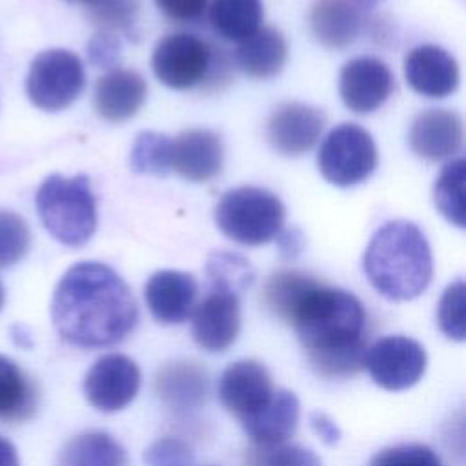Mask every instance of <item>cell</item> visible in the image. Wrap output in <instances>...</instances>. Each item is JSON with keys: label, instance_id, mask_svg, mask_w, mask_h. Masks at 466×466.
<instances>
[{"label": "cell", "instance_id": "obj_8", "mask_svg": "<svg viewBox=\"0 0 466 466\" xmlns=\"http://www.w3.org/2000/svg\"><path fill=\"white\" fill-rule=\"evenodd\" d=\"M86 86L82 60L67 49L38 53L25 78L29 100L44 111H60L71 106Z\"/></svg>", "mask_w": 466, "mask_h": 466}, {"label": "cell", "instance_id": "obj_35", "mask_svg": "<svg viewBox=\"0 0 466 466\" xmlns=\"http://www.w3.org/2000/svg\"><path fill=\"white\" fill-rule=\"evenodd\" d=\"M370 466H442V462L430 446L399 444L379 451Z\"/></svg>", "mask_w": 466, "mask_h": 466}, {"label": "cell", "instance_id": "obj_25", "mask_svg": "<svg viewBox=\"0 0 466 466\" xmlns=\"http://www.w3.org/2000/svg\"><path fill=\"white\" fill-rule=\"evenodd\" d=\"M126 450L109 433L89 430L69 439L56 466H126Z\"/></svg>", "mask_w": 466, "mask_h": 466}, {"label": "cell", "instance_id": "obj_26", "mask_svg": "<svg viewBox=\"0 0 466 466\" xmlns=\"http://www.w3.org/2000/svg\"><path fill=\"white\" fill-rule=\"evenodd\" d=\"M260 0H213L208 9L211 29L224 40L240 42L253 35L262 22Z\"/></svg>", "mask_w": 466, "mask_h": 466}, {"label": "cell", "instance_id": "obj_3", "mask_svg": "<svg viewBox=\"0 0 466 466\" xmlns=\"http://www.w3.org/2000/svg\"><path fill=\"white\" fill-rule=\"evenodd\" d=\"M362 269L375 291L388 300H411L431 280V249L413 222L390 220L373 233L362 257Z\"/></svg>", "mask_w": 466, "mask_h": 466}, {"label": "cell", "instance_id": "obj_12", "mask_svg": "<svg viewBox=\"0 0 466 466\" xmlns=\"http://www.w3.org/2000/svg\"><path fill=\"white\" fill-rule=\"evenodd\" d=\"M273 382L264 364L242 359L231 362L220 375L218 399L238 420L262 410L273 397Z\"/></svg>", "mask_w": 466, "mask_h": 466}, {"label": "cell", "instance_id": "obj_19", "mask_svg": "<svg viewBox=\"0 0 466 466\" xmlns=\"http://www.w3.org/2000/svg\"><path fill=\"white\" fill-rule=\"evenodd\" d=\"M147 86L135 69L113 67L95 84V109L107 122H124L137 115L146 100Z\"/></svg>", "mask_w": 466, "mask_h": 466}, {"label": "cell", "instance_id": "obj_21", "mask_svg": "<svg viewBox=\"0 0 466 466\" xmlns=\"http://www.w3.org/2000/svg\"><path fill=\"white\" fill-rule=\"evenodd\" d=\"M362 27L360 9L351 0H317L309 11L313 38L328 49L353 44Z\"/></svg>", "mask_w": 466, "mask_h": 466}, {"label": "cell", "instance_id": "obj_32", "mask_svg": "<svg viewBox=\"0 0 466 466\" xmlns=\"http://www.w3.org/2000/svg\"><path fill=\"white\" fill-rule=\"evenodd\" d=\"M246 466H322V462L308 448L297 444H277L248 450Z\"/></svg>", "mask_w": 466, "mask_h": 466}, {"label": "cell", "instance_id": "obj_11", "mask_svg": "<svg viewBox=\"0 0 466 466\" xmlns=\"http://www.w3.org/2000/svg\"><path fill=\"white\" fill-rule=\"evenodd\" d=\"M238 293L209 288L208 295L191 311V333L197 344L208 351L228 350L240 331Z\"/></svg>", "mask_w": 466, "mask_h": 466}, {"label": "cell", "instance_id": "obj_28", "mask_svg": "<svg viewBox=\"0 0 466 466\" xmlns=\"http://www.w3.org/2000/svg\"><path fill=\"white\" fill-rule=\"evenodd\" d=\"M315 282V279L299 271L273 273L264 286V302L273 315L288 322L304 293Z\"/></svg>", "mask_w": 466, "mask_h": 466}, {"label": "cell", "instance_id": "obj_29", "mask_svg": "<svg viewBox=\"0 0 466 466\" xmlns=\"http://www.w3.org/2000/svg\"><path fill=\"white\" fill-rule=\"evenodd\" d=\"M129 164L140 175H167L171 169V138L157 131H140L131 147Z\"/></svg>", "mask_w": 466, "mask_h": 466}, {"label": "cell", "instance_id": "obj_17", "mask_svg": "<svg viewBox=\"0 0 466 466\" xmlns=\"http://www.w3.org/2000/svg\"><path fill=\"white\" fill-rule=\"evenodd\" d=\"M404 76L415 93L442 98L457 89L459 66L446 49L426 44L413 47L406 55Z\"/></svg>", "mask_w": 466, "mask_h": 466}, {"label": "cell", "instance_id": "obj_33", "mask_svg": "<svg viewBox=\"0 0 466 466\" xmlns=\"http://www.w3.org/2000/svg\"><path fill=\"white\" fill-rule=\"evenodd\" d=\"M140 0H95L87 16L102 31H129L138 15Z\"/></svg>", "mask_w": 466, "mask_h": 466}, {"label": "cell", "instance_id": "obj_15", "mask_svg": "<svg viewBox=\"0 0 466 466\" xmlns=\"http://www.w3.org/2000/svg\"><path fill=\"white\" fill-rule=\"evenodd\" d=\"M408 142L411 151L424 160L450 158L462 146V118L451 109L430 107L413 118Z\"/></svg>", "mask_w": 466, "mask_h": 466}, {"label": "cell", "instance_id": "obj_9", "mask_svg": "<svg viewBox=\"0 0 466 466\" xmlns=\"http://www.w3.org/2000/svg\"><path fill=\"white\" fill-rule=\"evenodd\" d=\"M426 350L415 339L390 335L366 350L364 366L373 382L388 391H402L417 384L426 371Z\"/></svg>", "mask_w": 466, "mask_h": 466}, {"label": "cell", "instance_id": "obj_40", "mask_svg": "<svg viewBox=\"0 0 466 466\" xmlns=\"http://www.w3.org/2000/svg\"><path fill=\"white\" fill-rule=\"evenodd\" d=\"M0 466H20L16 448L11 441L0 435Z\"/></svg>", "mask_w": 466, "mask_h": 466}, {"label": "cell", "instance_id": "obj_2", "mask_svg": "<svg viewBox=\"0 0 466 466\" xmlns=\"http://www.w3.org/2000/svg\"><path fill=\"white\" fill-rule=\"evenodd\" d=\"M364 308L353 293L319 282L304 293L288 320L313 370L324 377H350L364 368Z\"/></svg>", "mask_w": 466, "mask_h": 466}, {"label": "cell", "instance_id": "obj_1", "mask_svg": "<svg viewBox=\"0 0 466 466\" xmlns=\"http://www.w3.org/2000/svg\"><path fill=\"white\" fill-rule=\"evenodd\" d=\"M137 319L129 286L107 264H73L55 288L51 320L58 335L73 346H113L133 331Z\"/></svg>", "mask_w": 466, "mask_h": 466}, {"label": "cell", "instance_id": "obj_37", "mask_svg": "<svg viewBox=\"0 0 466 466\" xmlns=\"http://www.w3.org/2000/svg\"><path fill=\"white\" fill-rule=\"evenodd\" d=\"M89 62L96 67H111L118 62L120 56V42L115 35L107 31H100L87 44Z\"/></svg>", "mask_w": 466, "mask_h": 466}, {"label": "cell", "instance_id": "obj_20", "mask_svg": "<svg viewBox=\"0 0 466 466\" xmlns=\"http://www.w3.org/2000/svg\"><path fill=\"white\" fill-rule=\"evenodd\" d=\"M300 419V402L289 390H275L269 402L240 420L248 437L255 446L284 444L297 430Z\"/></svg>", "mask_w": 466, "mask_h": 466}, {"label": "cell", "instance_id": "obj_13", "mask_svg": "<svg viewBox=\"0 0 466 466\" xmlns=\"http://www.w3.org/2000/svg\"><path fill=\"white\" fill-rule=\"evenodd\" d=\"M393 89L390 67L375 56H355L339 75V93L348 109L359 115L379 109Z\"/></svg>", "mask_w": 466, "mask_h": 466}, {"label": "cell", "instance_id": "obj_18", "mask_svg": "<svg viewBox=\"0 0 466 466\" xmlns=\"http://www.w3.org/2000/svg\"><path fill=\"white\" fill-rule=\"evenodd\" d=\"M198 284L193 275L177 269L153 273L144 288V297L151 315L162 324L184 322L195 306Z\"/></svg>", "mask_w": 466, "mask_h": 466}, {"label": "cell", "instance_id": "obj_36", "mask_svg": "<svg viewBox=\"0 0 466 466\" xmlns=\"http://www.w3.org/2000/svg\"><path fill=\"white\" fill-rule=\"evenodd\" d=\"M146 466H191V448L175 437H162L151 442L144 451Z\"/></svg>", "mask_w": 466, "mask_h": 466}, {"label": "cell", "instance_id": "obj_23", "mask_svg": "<svg viewBox=\"0 0 466 466\" xmlns=\"http://www.w3.org/2000/svg\"><path fill=\"white\" fill-rule=\"evenodd\" d=\"M157 391L160 399L177 410L198 408L208 391L206 371L191 360H173L157 373Z\"/></svg>", "mask_w": 466, "mask_h": 466}, {"label": "cell", "instance_id": "obj_14", "mask_svg": "<svg viewBox=\"0 0 466 466\" xmlns=\"http://www.w3.org/2000/svg\"><path fill=\"white\" fill-rule=\"evenodd\" d=\"M320 109L300 102L279 106L268 118L266 137L271 147L284 157H300L309 151L324 129Z\"/></svg>", "mask_w": 466, "mask_h": 466}, {"label": "cell", "instance_id": "obj_22", "mask_svg": "<svg viewBox=\"0 0 466 466\" xmlns=\"http://www.w3.org/2000/svg\"><path fill=\"white\" fill-rule=\"evenodd\" d=\"M288 55L286 40L275 27H258L253 35L240 40L233 60L235 66L251 78H271L284 67Z\"/></svg>", "mask_w": 466, "mask_h": 466}, {"label": "cell", "instance_id": "obj_42", "mask_svg": "<svg viewBox=\"0 0 466 466\" xmlns=\"http://www.w3.org/2000/svg\"><path fill=\"white\" fill-rule=\"evenodd\" d=\"M4 300H5V293H4V288H2V284H0V309H2V306H4Z\"/></svg>", "mask_w": 466, "mask_h": 466}, {"label": "cell", "instance_id": "obj_5", "mask_svg": "<svg viewBox=\"0 0 466 466\" xmlns=\"http://www.w3.org/2000/svg\"><path fill=\"white\" fill-rule=\"evenodd\" d=\"M220 49L193 33H169L162 36L151 56L155 76L171 89H193L228 80V60Z\"/></svg>", "mask_w": 466, "mask_h": 466}, {"label": "cell", "instance_id": "obj_38", "mask_svg": "<svg viewBox=\"0 0 466 466\" xmlns=\"http://www.w3.org/2000/svg\"><path fill=\"white\" fill-rule=\"evenodd\" d=\"M157 7L175 22H195L208 7V0H155Z\"/></svg>", "mask_w": 466, "mask_h": 466}, {"label": "cell", "instance_id": "obj_24", "mask_svg": "<svg viewBox=\"0 0 466 466\" xmlns=\"http://www.w3.org/2000/svg\"><path fill=\"white\" fill-rule=\"evenodd\" d=\"M36 408V382L13 359L0 355V420H27L35 415Z\"/></svg>", "mask_w": 466, "mask_h": 466}, {"label": "cell", "instance_id": "obj_39", "mask_svg": "<svg viewBox=\"0 0 466 466\" xmlns=\"http://www.w3.org/2000/svg\"><path fill=\"white\" fill-rule=\"evenodd\" d=\"M309 419V426L313 428V431L317 433V437L328 444V446H333L340 441V428L337 426V422L328 415V413H322V411H311L308 415Z\"/></svg>", "mask_w": 466, "mask_h": 466}, {"label": "cell", "instance_id": "obj_16", "mask_svg": "<svg viewBox=\"0 0 466 466\" xmlns=\"http://www.w3.org/2000/svg\"><path fill=\"white\" fill-rule=\"evenodd\" d=\"M220 137L206 127L186 129L171 140V169L189 182H206L222 169Z\"/></svg>", "mask_w": 466, "mask_h": 466}, {"label": "cell", "instance_id": "obj_34", "mask_svg": "<svg viewBox=\"0 0 466 466\" xmlns=\"http://www.w3.org/2000/svg\"><path fill=\"white\" fill-rule=\"evenodd\" d=\"M464 280H455L451 282L441 300H439V308H437V322L441 331L451 339V340H464L466 337V328H464Z\"/></svg>", "mask_w": 466, "mask_h": 466}, {"label": "cell", "instance_id": "obj_41", "mask_svg": "<svg viewBox=\"0 0 466 466\" xmlns=\"http://www.w3.org/2000/svg\"><path fill=\"white\" fill-rule=\"evenodd\" d=\"M351 2L362 11V9H373L380 0H351Z\"/></svg>", "mask_w": 466, "mask_h": 466}, {"label": "cell", "instance_id": "obj_27", "mask_svg": "<svg viewBox=\"0 0 466 466\" xmlns=\"http://www.w3.org/2000/svg\"><path fill=\"white\" fill-rule=\"evenodd\" d=\"M433 202L439 213L457 228H464V160L448 162L433 186Z\"/></svg>", "mask_w": 466, "mask_h": 466}, {"label": "cell", "instance_id": "obj_30", "mask_svg": "<svg viewBox=\"0 0 466 466\" xmlns=\"http://www.w3.org/2000/svg\"><path fill=\"white\" fill-rule=\"evenodd\" d=\"M206 275L209 288H222L238 295L253 282L251 264L238 253L229 251L211 253L206 264Z\"/></svg>", "mask_w": 466, "mask_h": 466}, {"label": "cell", "instance_id": "obj_7", "mask_svg": "<svg viewBox=\"0 0 466 466\" xmlns=\"http://www.w3.org/2000/svg\"><path fill=\"white\" fill-rule=\"evenodd\" d=\"M320 175L333 186L350 187L364 182L377 166V147L371 135L357 124L333 127L317 153Z\"/></svg>", "mask_w": 466, "mask_h": 466}, {"label": "cell", "instance_id": "obj_6", "mask_svg": "<svg viewBox=\"0 0 466 466\" xmlns=\"http://www.w3.org/2000/svg\"><path fill=\"white\" fill-rule=\"evenodd\" d=\"M286 209L269 189L240 186L222 195L215 208L220 231L237 244L262 246L280 235Z\"/></svg>", "mask_w": 466, "mask_h": 466}, {"label": "cell", "instance_id": "obj_4", "mask_svg": "<svg viewBox=\"0 0 466 466\" xmlns=\"http://www.w3.org/2000/svg\"><path fill=\"white\" fill-rule=\"evenodd\" d=\"M44 228L69 248L84 246L96 229V200L86 175H49L35 197Z\"/></svg>", "mask_w": 466, "mask_h": 466}, {"label": "cell", "instance_id": "obj_31", "mask_svg": "<svg viewBox=\"0 0 466 466\" xmlns=\"http://www.w3.org/2000/svg\"><path fill=\"white\" fill-rule=\"evenodd\" d=\"M31 244V233L25 220L13 213L0 209V269L20 262Z\"/></svg>", "mask_w": 466, "mask_h": 466}, {"label": "cell", "instance_id": "obj_43", "mask_svg": "<svg viewBox=\"0 0 466 466\" xmlns=\"http://www.w3.org/2000/svg\"><path fill=\"white\" fill-rule=\"evenodd\" d=\"M69 2H84V4H93L95 0H69Z\"/></svg>", "mask_w": 466, "mask_h": 466}, {"label": "cell", "instance_id": "obj_10", "mask_svg": "<svg viewBox=\"0 0 466 466\" xmlns=\"http://www.w3.org/2000/svg\"><path fill=\"white\" fill-rule=\"evenodd\" d=\"M140 370L135 360L122 353L100 357L84 377L87 402L104 413L124 410L138 393Z\"/></svg>", "mask_w": 466, "mask_h": 466}]
</instances>
